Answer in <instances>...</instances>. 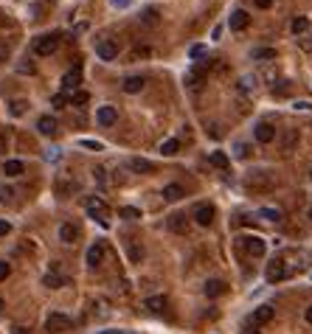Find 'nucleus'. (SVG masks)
<instances>
[{"label": "nucleus", "instance_id": "nucleus-27", "mask_svg": "<svg viewBox=\"0 0 312 334\" xmlns=\"http://www.w3.org/2000/svg\"><path fill=\"white\" fill-rule=\"evenodd\" d=\"M290 29H292V34H304V31L309 29V20H306V17H295V20L290 23Z\"/></svg>", "mask_w": 312, "mask_h": 334}, {"label": "nucleus", "instance_id": "nucleus-37", "mask_svg": "<svg viewBox=\"0 0 312 334\" xmlns=\"http://www.w3.org/2000/svg\"><path fill=\"white\" fill-rule=\"evenodd\" d=\"M9 272H12V267H9L6 261H0V281H6V278H9Z\"/></svg>", "mask_w": 312, "mask_h": 334}, {"label": "nucleus", "instance_id": "nucleus-38", "mask_svg": "<svg viewBox=\"0 0 312 334\" xmlns=\"http://www.w3.org/2000/svg\"><path fill=\"white\" fill-rule=\"evenodd\" d=\"M12 197H15V191H12V188H0V199H3V202H9Z\"/></svg>", "mask_w": 312, "mask_h": 334}, {"label": "nucleus", "instance_id": "nucleus-50", "mask_svg": "<svg viewBox=\"0 0 312 334\" xmlns=\"http://www.w3.org/2000/svg\"><path fill=\"white\" fill-rule=\"evenodd\" d=\"M0 152H6V138L0 135Z\"/></svg>", "mask_w": 312, "mask_h": 334}, {"label": "nucleus", "instance_id": "nucleus-25", "mask_svg": "<svg viewBox=\"0 0 312 334\" xmlns=\"http://www.w3.org/2000/svg\"><path fill=\"white\" fill-rule=\"evenodd\" d=\"M208 160H211V166H217V169H228V163H231L225 152H211V157H208Z\"/></svg>", "mask_w": 312, "mask_h": 334}, {"label": "nucleus", "instance_id": "nucleus-2", "mask_svg": "<svg viewBox=\"0 0 312 334\" xmlns=\"http://www.w3.org/2000/svg\"><path fill=\"white\" fill-rule=\"evenodd\" d=\"M71 328V317H65L62 312H51L48 320H45V331L48 334H62Z\"/></svg>", "mask_w": 312, "mask_h": 334}, {"label": "nucleus", "instance_id": "nucleus-14", "mask_svg": "<svg viewBox=\"0 0 312 334\" xmlns=\"http://www.w3.org/2000/svg\"><path fill=\"white\" fill-rule=\"evenodd\" d=\"M169 230H175V233H186V230H189V219H186L183 213H172L169 216Z\"/></svg>", "mask_w": 312, "mask_h": 334}, {"label": "nucleus", "instance_id": "nucleus-36", "mask_svg": "<svg viewBox=\"0 0 312 334\" xmlns=\"http://www.w3.org/2000/svg\"><path fill=\"white\" fill-rule=\"evenodd\" d=\"M93 177H96V183H99V185H104V169L96 166V169H93Z\"/></svg>", "mask_w": 312, "mask_h": 334}, {"label": "nucleus", "instance_id": "nucleus-15", "mask_svg": "<svg viewBox=\"0 0 312 334\" xmlns=\"http://www.w3.org/2000/svg\"><path fill=\"white\" fill-rule=\"evenodd\" d=\"M101 258H104V247L101 244H90V250H87V267H99Z\"/></svg>", "mask_w": 312, "mask_h": 334}, {"label": "nucleus", "instance_id": "nucleus-3", "mask_svg": "<svg viewBox=\"0 0 312 334\" xmlns=\"http://www.w3.org/2000/svg\"><path fill=\"white\" fill-rule=\"evenodd\" d=\"M57 45H59L57 34H45V37H37V40H34V54H37V57H51V54L57 51Z\"/></svg>", "mask_w": 312, "mask_h": 334}, {"label": "nucleus", "instance_id": "nucleus-51", "mask_svg": "<svg viewBox=\"0 0 312 334\" xmlns=\"http://www.w3.org/2000/svg\"><path fill=\"white\" fill-rule=\"evenodd\" d=\"M12 334H26V328H20V326H15V328H12Z\"/></svg>", "mask_w": 312, "mask_h": 334}, {"label": "nucleus", "instance_id": "nucleus-8", "mask_svg": "<svg viewBox=\"0 0 312 334\" xmlns=\"http://www.w3.org/2000/svg\"><path fill=\"white\" fill-rule=\"evenodd\" d=\"M96 121H99L101 127H113V124L118 121V110H115V107H99Z\"/></svg>", "mask_w": 312, "mask_h": 334}, {"label": "nucleus", "instance_id": "nucleus-9", "mask_svg": "<svg viewBox=\"0 0 312 334\" xmlns=\"http://www.w3.org/2000/svg\"><path fill=\"white\" fill-rule=\"evenodd\" d=\"M194 222L203 225V228H208V225L214 222V208L211 205H197V211H194Z\"/></svg>", "mask_w": 312, "mask_h": 334}, {"label": "nucleus", "instance_id": "nucleus-10", "mask_svg": "<svg viewBox=\"0 0 312 334\" xmlns=\"http://www.w3.org/2000/svg\"><path fill=\"white\" fill-rule=\"evenodd\" d=\"M248 23H250V17H248V12H234L231 15V20H228V26H231V31H245L248 29Z\"/></svg>", "mask_w": 312, "mask_h": 334}, {"label": "nucleus", "instance_id": "nucleus-24", "mask_svg": "<svg viewBox=\"0 0 312 334\" xmlns=\"http://www.w3.org/2000/svg\"><path fill=\"white\" fill-rule=\"evenodd\" d=\"M161 152H164V155H178V152H180V141H178V138L164 141V143H161Z\"/></svg>", "mask_w": 312, "mask_h": 334}, {"label": "nucleus", "instance_id": "nucleus-49", "mask_svg": "<svg viewBox=\"0 0 312 334\" xmlns=\"http://www.w3.org/2000/svg\"><path fill=\"white\" fill-rule=\"evenodd\" d=\"M304 317H306V323H312V306L306 309V314H304Z\"/></svg>", "mask_w": 312, "mask_h": 334}, {"label": "nucleus", "instance_id": "nucleus-19", "mask_svg": "<svg viewBox=\"0 0 312 334\" xmlns=\"http://www.w3.org/2000/svg\"><path fill=\"white\" fill-rule=\"evenodd\" d=\"M23 171H26V166H23L20 160H6V166H3V174H6V177H20Z\"/></svg>", "mask_w": 312, "mask_h": 334}, {"label": "nucleus", "instance_id": "nucleus-55", "mask_svg": "<svg viewBox=\"0 0 312 334\" xmlns=\"http://www.w3.org/2000/svg\"><path fill=\"white\" fill-rule=\"evenodd\" d=\"M309 177H312V171H309Z\"/></svg>", "mask_w": 312, "mask_h": 334}, {"label": "nucleus", "instance_id": "nucleus-4", "mask_svg": "<svg viewBox=\"0 0 312 334\" xmlns=\"http://www.w3.org/2000/svg\"><path fill=\"white\" fill-rule=\"evenodd\" d=\"M242 242V247H245V253L248 256H253V258H262L264 256V239H259V236H245V239H239Z\"/></svg>", "mask_w": 312, "mask_h": 334}, {"label": "nucleus", "instance_id": "nucleus-46", "mask_svg": "<svg viewBox=\"0 0 312 334\" xmlns=\"http://www.w3.org/2000/svg\"><path fill=\"white\" fill-rule=\"evenodd\" d=\"M292 107H295V110H309V101H295V104H292Z\"/></svg>", "mask_w": 312, "mask_h": 334}, {"label": "nucleus", "instance_id": "nucleus-13", "mask_svg": "<svg viewBox=\"0 0 312 334\" xmlns=\"http://www.w3.org/2000/svg\"><path fill=\"white\" fill-rule=\"evenodd\" d=\"M79 82H82V71H79V68H76V71H68L62 76V87H65V90H71V93H76Z\"/></svg>", "mask_w": 312, "mask_h": 334}, {"label": "nucleus", "instance_id": "nucleus-42", "mask_svg": "<svg viewBox=\"0 0 312 334\" xmlns=\"http://www.w3.org/2000/svg\"><path fill=\"white\" fill-rule=\"evenodd\" d=\"M129 256H132V261H138V258L143 256V250H138V247H129Z\"/></svg>", "mask_w": 312, "mask_h": 334}, {"label": "nucleus", "instance_id": "nucleus-41", "mask_svg": "<svg viewBox=\"0 0 312 334\" xmlns=\"http://www.w3.org/2000/svg\"><path fill=\"white\" fill-rule=\"evenodd\" d=\"M110 3H113L115 9H127L129 3H132V0H110Z\"/></svg>", "mask_w": 312, "mask_h": 334}, {"label": "nucleus", "instance_id": "nucleus-44", "mask_svg": "<svg viewBox=\"0 0 312 334\" xmlns=\"http://www.w3.org/2000/svg\"><path fill=\"white\" fill-rule=\"evenodd\" d=\"M253 3H256L259 9H270V6H273V0H253Z\"/></svg>", "mask_w": 312, "mask_h": 334}, {"label": "nucleus", "instance_id": "nucleus-23", "mask_svg": "<svg viewBox=\"0 0 312 334\" xmlns=\"http://www.w3.org/2000/svg\"><path fill=\"white\" fill-rule=\"evenodd\" d=\"M43 284H45V286H51V289H59V286H65V278L59 275L57 270H54V272H48V275L43 278Z\"/></svg>", "mask_w": 312, "mask_h": 334}, {"label": "nucleus", "instance_id": "nucleus-43", "mask_svg": "<svg viewBox=\"0 0 312 334\" xmlns=\"http://www.w3.org/2000/svg\"><path fill=\"white\" fill-rule=\"evenodd\" d=\"M203 51H206L203 45H194V48H192V57H194V59H200V57H203Z\"/></svg>", "mask_w": 312, "mask_h": 334}, {"label": "nucleus", "instance_id": "nucleus-47", "mask_svg": "<svg viewBox=\"0 0 312 334\" xmlns=\"http://www.w3.org/2000/svg\"><path fill=\"white\" fill-rule=\"evenodd\" d=\"M301 48H306V51H312V40H301Z\"/></svg>", "mask_w": 312, "mask_h": 334}, {"label": "nucleus", "instance_id": "nucleus-16", "mask_svg": "<svg viewBox=\"0 0 312 334\" xmlns=\"http://www.w3.org/2000/svg\"><path fill=\"white\" fill-rule=\"evenodd\" d=\"M37 129H40L43 135H57V121H54L51 115H43V118L37 121Z\"/></svg>", "mask_w": 312, "mask_h": 334}, {"label": "nucleus", "instance_id": "nucleus-33", "mask_svg": "<svg viewBox=\"0 0 312 334\" xmlns=\"http://www.w3.org/2000/svg\"><path fill=\"white\" fill-rule=\"evenodd\" d=\"M26 107H29L26 101H12V115H23L26 113Z\"/></svg>", "mask_w": 312, "mask_h": 334}, {"label": "nucleus", "instance_id": "nucleus-29", "mask_svg": "<svg viewBox=\"0 0 312 334\" xmlns=\"http://www.w3.org/2000/svg\"><path fill=\"white\" fill-rule=\"evenodd\" d=\"M141 23H143V26H149V29H152V26H158V9H146V12H143V17H141Z\"/></svg>", "mask_w": 312, "mask_h": 334}, {"label": "nucleus", "instance_id": "nucleus-35", "mask_svg": "<svg viewBox=\"0 0 312 334\" xmlns=\"http://www.w3.org/2000/svg\"><path fill=\"white\" fill-rule=\"evenodd\" d=\"M250 149H248V143H236V157H248Z\"/></svg>", "mask_w": 312, "mask_h": 334}, {"label": "nucleus", "instance_id": "nucleus-40", "mask_svg": "<svg viewBox=\"0 0 312 334\" xmlns=\"http://www.w3.org/2000/svg\"><path fill=\"white\" fill-rule=\"evenodd\" d=\"M51 104H54V107H62L65 104V93H57V96L51 99Z\"/></svg>", "mask_w": 312, "mask_h": 334}, {"label": "nucleus", "instance_id": "nucleus-45", "mask_svg": "<svg viewBox=\"0 0 312 334\" xmlns=\"http://www.w3.org/2000/svg\"><path fill=\"white\" fill-rule=\"evenodd\" d=\"M9 230H12V225H9V222H3V219H0V236H6Z\"/></svg>", "mask_w": 312, "mask_h": 334}, {"label": "nucleus", "instance_id": "nucleus-6", "mask_svg": "<svg viewBox=\"0 0 312 334\" xmlns=\"http://www.w3.org/2000/svg\"><path fill=\"white\" fill-rule=\"evenodd\" d=\"M96 57L115 59V57H118V45H115L113 40H99V43H96Z\"/></svg>", "mask_w": 312, "mask_h": 334}, {"label": "nucleus", "instance_id": "nucleus-32", "mask_svg": "<svg viewBox=\"0 0 312 334\" xmlns=\"http://www.w3.org/2000/svg\"><path fill=\"white\" fill-rule=\"evenodd\" d=\"M71 104H87V93H85V90L71 93Z\"/></svg>", "mask_w": 312, "mask_h": 334}, {"label": "nucleus", "instance_id": "nucleus-12", "mask_svg": "<svg viewBox=\"0 0 312 334\" xmlns=\"http://www.w3.org/2000/svg\"><path fill=\"white\" fill-rule=\"evenodd\" d=\"M250 320H253V326H264V323H270V320H273V306H267V303L259 306Z\"/></svg>", "mask_w": 312, "mask_h": 334}, {"label": "nucleus", "instance_id": "nucleus-7", "mask_svg": "<svg viewBox=\"0 0 312 334\" xmlns=\"http://www.w3.org/2000/svg\"><path fill=\"white\" fill-rule=\"evenodd\" d=\"M253 135H256V141H259V143H270L273 138H276V127L267 124V121H262V124H256Z\"/></svg>", "mask_w": 312, "mask_h": 334}, {"label": "nucleus", "instance_id": "nucleus-53", "mask_svg": "<svg viewBox=\"0 0 312 334\" xmlns=\"http://www.w3.org/2000/svg\"><path fill=\"white\" fill-rule=\"evenodd\" d=\"M309 219H312V208H309Z\"/></svg>", "mask_w": 312, "mask_h": 334}, {"label": "nucleus", "instance_id": "nucleus-17", "mask_svg": "<svg viewBox=\"0 0 312 334\" xmlns=\"http://www.w3.org/2000/svg\"><path fill=\"white\" fill-rule=\"evenodd\" d=\"M186 197V191L180 188L178 183H172V185H166L164 188V199H169V202H178V199H183Z\"/></svg>", "mask_w": 312, "mask_h": 334}, {"label": "nucleus", "instance_id": "nucleus-20", "mask_svg": "<svg viewBox=\"0 0 312 334\" xmlns=\"http://www.w3.org/2000/svg\"><path fill=\"white\" fill-rule=\"evenodd\" d=\"M129 169L138 171V174H141V171H155V163H152V160H143V157H132V160H129Z\"/></svg>", "mask_w": 312, "mask_h": 334}, {"label": "nucleus", "instance_id": "nucleus-1", "mask_svg": "<svg viewBox=\"0 0 312 334\" xmlns=\"http://www.w3.org/2000/svg\"><path fill=\"white\" fill-rule=\"evenodd\" d=\"M85 208H87V213H90L93 219H99V225H110V211H107V205L101 202V199H96V197H87L85 199Z\"/></svg>", "mask_w": 312, "mask_h": 334}, {"label": "nucleus", "instance_id": "nucleus-21", "mask_svg": "<svg viewBox=\"0 0 312 334\" xmlns=\"http://www.w3.org/2000/svg\"><path fill=\"white\" fill-rule=\"evenodd\" d=\"M222 292H225V284H222V281H217V278H214V281H206V295L208 298H220Z\"/></svg>", "mask_w": 312, "mask_h": 334}, {"label": "nucleus", "instance_id": "nucleus-39", "mask_svg": "<svg viewBox=\"0 0 312 334\" xmlns=\"http://www.w3.org/2000/svg\"><path fill=\"white\" fill-rule=\"evenodd\" d=\"M82 146H85V149H96V152L101 149V143H99V141H82Z\"/></svg>", "mask_w": 312, "mask_h": 334}, {"label": "nucleus", "instance_id": "nucleus-18", "mask_svg": "<svg viewBox=\"0 0 312 334\" xmlns=\"http://www.w3.org/2000/svg\"><path fill=\"white\" fill-rule=\"evenodd\" d=\"M121 87H124V93H141V87H143V76H127Z\"/></svg>", "mask_w": 312, "mask_h": 334}, {"label": "nucleus", "instance_id": "nucleus-31", "mask_svg": "<svg viewBox=\"0 0 312 334\" xmlns=\"http://www.w3.org/2000/svg\"><path fill=\"white\" fill-rule=\"evenodd\" d=\"M253 59H276V51H273V48H256L253 51Z\"/></svg>", "mask_w": 312, "mask_h": 334}, {"label": "nucleus", "instance_id": "nucleus-28", "mask_svg": "<svg viewBox=\"0 0 312 334\" xmlns=\"http://www.w3.org/2000/svg\"><path fill=\"white\" fill-rule=\"evenodd\" d=\"M259 216H262V219H267V222H278V219H281V211H278V208H262V211H259Z\"/></svg>", "mask_w": 312, "mask_h": 334}, {"label": "nucleus", "instance_id": "nucleus-22", "mask_svg": "<svg viewBox=\"0 0 312 334\" xmlns=\"http://www.w3.org/2000/svg\"><path fill=\"white\" fill-rule=\"evenodd\" d=\"M76 236H79V230L73 228V225H62V228H59V239H62L65 244H73Z\"/></svg>", "mask_w": 312, "mask_h": 334}, {"label": "nucleus", "instance_id": "nucleus-34", "mask_svg": "<svg viewBox=\"0 0 312 334\" xmlns=\"http://www.w3.org/2000/svg\"><path fill=\"white\" fill-rule=\"evenodd\" d=\"M239 87H242V90H250V87H256V79H250V76L239 79Z\"/></svg>", "mask_w": 312, "mask_h": 334}, {"label": "nucleus", "instance_id": "nucleus-48", "mask_svg": "<svg viewBox=\"0 0 312 334\" xmlns=\"http://www.w3.org/2000/svg\"><path fill=\"white\" fill-rule=\"evenodd\" d=\"M99 334H124V331H118V328H107V331H99Z\"/></svg>", "mask_w": 312, "mask_h": 334}, {"label": "nucleus", "instance_id": "nucleus-26", "mask_svg": "<svg viewBox=\"0 0 312 334\" xmlns=\"http://www.w3.org/2000/svg\"><path fill=\"white\" fill-rule=\"evenodd\" d=\"M149 309V312H164V306H166V298H161V295H158V298H146V303H143Z\"/></svg>", "mask_w": 312, "mask_h": 334}, {"label": "nucleus", "instance_id": "nucleus-54", "mask_svg": "<svg viewBox=\"0 0 312 334\" xmlns=\"http://www.w3.org/2000/svg\"><path fill=\"white\" fill-rule=\"evenodd\" d=\"M0 309H3V300H0Z\"/></svg>", "mask_w": 312, "mask_h": 334}, {"label": "nucleus", "instance_id": "nucleus-5", "mask_svg": "<svg viewBox=\"0 0 312 334\" xmlns=\"http://www.w3.org/2000/svg\"><path fill=\"white\" fill-rule=\"evenodd\" d=\"M245 185L253 188V191H267V188H273V177H270L267 171H256L253 177L245 180Z\"/></svg>", "mask_w": 312, "mask_h": 334}, {"label": "nucleus", "instance_id": "nucleus-30", "mask_svg": "<svg viewBox=\"0 0 312 334\" xmlns=\"http://www.w3.org/2000/svg\"><path fill=\"white\" fill-rule=\"evenodd\" d=\"M118 216H124V219H141V211L132 208V205H127V208H121L118 211Z\"/></svg>", "mask_w": 312, "mask_h": 334}, {"label": "nucleus", "instance_id": "nucleus-52", "mask_svg": "<svg viewBox=\"0 0 312 334\" xmlns=\"http://www.w3.org/2000/svg\"><path fill=\"white\" fill-rule=\"evenodd\" d=\"M6 54H9V48H6V45H0V59L6 57Z\"/></svg>", "mask_w": 312, "mask_h": 334}, {"label": "nucleus", "instance_id": "nucleus-11", "mask_svg": "<svg viewBox=\"0 0 312 334\" xmlns=\"http://www.w3.org/2000/svg\"><path fill=\"white\" fill-rule=\"evenodd\" d=\"M287 278V267H284V261H273L267 267V281L270 284H276V281H284Z\"/></svg>", "mask_w": 312, "mask_h": 334}]
</instances>
